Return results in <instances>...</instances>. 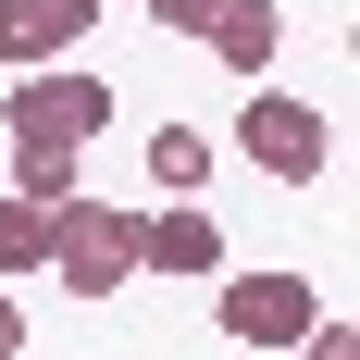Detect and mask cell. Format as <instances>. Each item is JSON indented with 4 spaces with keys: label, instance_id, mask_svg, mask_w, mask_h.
<instances>
[{
    "label": "cell",
    "instance_id": "obj_1",
    "mask_svg": "<svg viewBox=\"0 0 360 360\" xmlns=\"http://www.w3.org/2000/svg\"><path fill=\"white\" fill-rule=\"evenodd\" d=\"M50 274H63V298L137 286V212H124V199H63V212H50Z\"/></svg>",
    "mask_w": 360,
    "mask_h": 360
},
{
    "label": "cell",
    "instance_id": "obj_2",
    "mask_svg": "<svg viewBox=\"0 0 360 360\" xmlns=\"http://www.w3.org/2000/svg\"><path fill=\"white\" fill-rule=\"evenodd\" d=\"M100 124H112V75H75V63L13 75V100H0V137H25V149H87Z\"/></svg>",
    "mask_w": 360,
    "mask_h": 360
},
{
    "label": "cell",
    "instance_id": "obj_3",
    "mask_svg": "<svg viewBox=\"0 0 360 360\" xmlns=\"http://www.w3.org/2000/svg\"><path fill=\"white\" fill-rule=\"evenodd\" d=\"M236 149H249L274 186H323V174H335V124H323L311 100H286V87H261V100L236 112Z\"/></svg>",
    "mask_w": 360,
    "mask_h": 360
},
{
    "label": "cell",
    "instance_id": "obj_4",
    "mask_svg": "<svg viewBox=\"0 0 360 360\" xmlns=\"http://www.w3.org/2000/svg\"><path fill=\"white\" fill-rule=\"evenodd\" d=\"M311 323H323L311 274H212V335H236V348H298Z\"/></svg>",
    "mask_w": 360,
    "mask_h": 360
},
{
    "label": "cell",
    "instance_id": "obj_5",
    "mask_svg": "<svg viewBox=\"0 0 360 360\" xmlns=\"http://www.w3.org/2000/svg\"><path fill=\"white\" fill-rule=\"evenodd\" d=\"M87 25H100V0H0V75H50Z\"/></svg>",
    "mask_w": 360,
    "mask_h": 360
},
{
    "label": "cell",
    "instance_id": "obj_6",
    "mask_svg": "<svg viewBox=\"0 0 360 360\" xmlns=\"http://www.w3.org/2000/svg\"><path fill=\"white\" fill-rule=\"evenodd\" d=\"M137 274H224L212 199H162V212H137Z\"/></svg>",
    "mask_w": 360,
    "mask_h": 360
},
{
    "label": "cell",
    "instance_id": "obj_7",
    "mask_svg": "<svg viewBox=\"0 0 360 360\" xmlns=\"http://www.w3.org/2000/svg\"><path fill=\"white\" fill-rule=\"evenodd\" d=\"M199 50H212L224 75H261V63H274V50H286V0H224V13H212V37H199Z\"/></svg>",
    "mask_w": 360,
    "mask_h": 360
},
{
    "label": "cell",
    "instance_id": "obj_8",
    "mask_svg": "<svg viewBox=\"0 0 360 360\" xmlns=\"http://www.w3.org/2000/svg\"><path fill=\"white\" fill-rule=\"evenodd\" d=\"M149 186H162V199H199V186H212V137H199V124H149Z\"/></svg>",
    "mask_w": 360,
    "mask_h": 360
},
{
    "label": "cell",
    "instance_id": "obj_9",
    "mask_svg": "<svg viewBox=\"0 0 360 360\" xmlns=\"http://www.w3.org/2000/svg\"><path fill=\"white\" fill-rule=\"evenodd\" d=\"M25 274H50V212L0 186V286H25Z\"/></svg>",
    "mask_w": 360,
    "mask_h": 360
},
{
    "label": "cell",
    "instance_id": "obj_10",
    "mask_svg": "<svg viewBox=\"0 0 360 360\" xmlns=\"http://www.w3.org/2000/svg\"><path fill=\"white\" fill-rule=\"evenodd\" d=\"M0 149H13V199H37V212L87 199V186H75V149H25V137H0Z\"/></svg>",
    "mask_w": 360,
    "mask_h": 360
},
{
    "label": "cell",
    "instance_id": "obj_11",
    "mask_svg": "<svg viewBox=\"0 0 360 360\" xmlns=\"http://www.w3.org/2000/svg\"><path fill=\"white\" fill-rule=\"evenodd\" d=\"M212 13H224V0H149V25H162V37H212Z\"/></svg>",
    "mask_w": 360,
    "mask_h": 360
},
{
    "label": "cell",
    "instance_id": "obj_12",
    "mask_svg": "<svg viewBox=\"0 0 360 360\" xmlns=\"http://www.w3.org/2000/svg\"><path fill=\"white\" fill-rule=\"evenodd\" d=\"M298 348H311V360H360V335H348V323H335V311H323V323L298 335Z\"/></svg>",
    "mask_w": 360,
    "mask_h": 360
},
{
    "label": "cell",
    "instance_id": "obj_13",
    "mask_svg": "<svg viewBox=\"0 0 360 360\" xmlns=\"http://www.w3.org/2000/svg\"><path fill=\"white\" fill-rule=\"evenodd\" d=\"M13 348H25V298L0 286V360H13Z\"/></svg>",
    "mask_w": 360,
    "mask_h": 360
}]
</instances>
